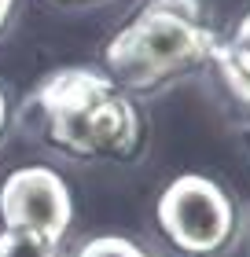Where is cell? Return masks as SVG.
Here are the masks:
<instances>
[{
    "mask_svg": "<svg viewBox=\"0 0 250 257\" xmlns=\"http://www.w3.org/2000/svg\"><path fill=\"white\" fill-rule=\"evenodd\" d=\"M213 63H217V74L224 81V88L243 107H250V11L239 19L232 37L213 48Z\"/></svg>",
    "mask_w": 250,
    "mask_h": 257,
    "instance_id": "cell-5",
    "label": "cell"
},
{
    "mask_svg": "<svg viewBox=\"0 0 250 257\" xmlns=\"http://www.w3.org/2000/svg\"><path fill=\"white\" fill-rule=\"evenodd\" d=\"M202 0H147L107 44L103 59L125 88H154L213 59Z\"/></svg>",
    "mask_w": 250,
    "mask_h": 257,
    "instance_id": "cell-2",
    "label": "cell"
},
{
    "mask_svg": "<svg viewBox=\"0 0 250 257\" xmlns=\"http://www.w3.org/2000/svg\"><path fill=\"white\" fill-rule=\"evenodd\" d=\"M4 125H8V99H4V92H0V136H4Z\"/></svg>",
    "mask_w": 250,
    "mask_h": 257,
    "instance_id": "cell-8",
    "label": "cell"
},
{
    "mask_svg": "<svg viewBox=\"0 0 250 257\" xmlns=\"http://www.w3.org/2000/svg\"><path fill=\"white\" fill-rule=\"evenodd\" d=\"M77 257H147V253L122 235H100V239H89L77 250Z\"/></svg>",
    "mask_w": 250,
    "mask_h": 257,
    "instance_id": "cell-7",
    "label": "cell"
},
{
    "mask_svg": "<svg viewBox=\"0 0 250 257\" xmlns=\"http://www.w3.org/2000/svg\"><path fill=\"white\" fill-rule=\"evenodd\" d=\"M0 220L8 231L59 242L74 220V198L55 169L22 166L0 184Z\"/></svg>",
    "mask_w": 250,
    "mask_h": 257,
    "instance_id": "cell-4",
    "label": "cell"
},
{
    "mask_svg": "<svg viewBox=\"0 0 250 257\" xmlns=\"http://www.w3.org/2000/svg\"><path fill=\"white\" fill-rule=\"evenodd\" d=\"M0 257H59V242L26 231H0Z\"/></svg>",
    "mask_w": 250,
    "mask_h": 257,
    "instance_id": "cell-6",
    "label": "cell"
},
{
    "mask_svg": "<svg viewBox=\"0 0 250 257\" xmlns=\"http://www.w3.org/2000/svg\"><path fill=\"white\" fill-rule=\"evenodd\" d=\"M11 4H15V0H0V30H4V22L11 15Z\"/></svg>",
    "mask_w": 250,
    "mask_h": 257,
    "instance_id": "cell-9",
    "label": "cell"
},
{
    "mask_svg": "<svg viewBox=\"0 0 250 257\" xmlns=\"http://www.w3.org/2000/svg\"><path fill=\"white\" fill-rule=\"evenodd\" d=\"M37 110L48 140L74 158H118L140 140L136 107L118 81L89 66H66L37 88Z\"/></svg>",
    "mask_w": 250,
    "mask_h": 257,
    "instance_id": "cell-1",
    "label": "cell"
},
{
    "mask_svg": "<svg viewBox=\"0 0 250 257\" xmlns=\"http://www.w3.org/2000/svg\"><path fill=\"white\" fill-rule=\"evenodd\" d=\"M162 235L177 250L192 257H210L217 253L235 231V206L224 195V188L210 177L184 173L165 184L154 206Z\"/></svg>",
    "mask_w": 250,
    "mask_h": 257,
    "instance_id": "cell-3",
    "label": "cell"
}]
</instances>
